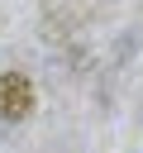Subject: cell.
Here are the masks:
<instances>
[{
  "instance_id": "obj_1",
  "label": "cell",
  "mask_w": 143,
  "mask_h": 153,
  "mask_svg": "<svg viewBox=\"0 0 143 153\" xmlns=\"http://www.w3.org/2000/svg\"><path fill=\"white\" fill-rule=\"evenodd\" d=\"M29 110H33V86H29V76L5 72V76H0V120H24Z\"/></svg>"
}]
</instances>
